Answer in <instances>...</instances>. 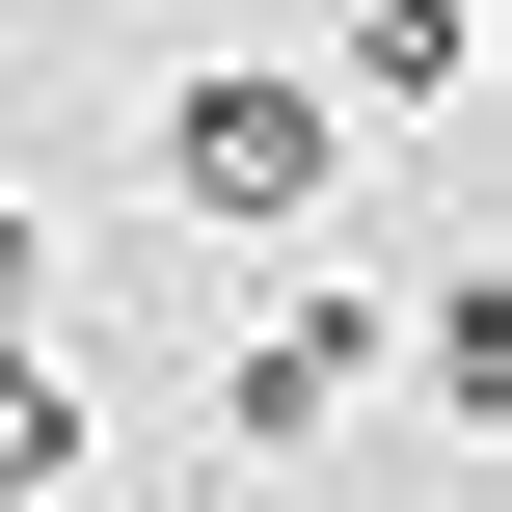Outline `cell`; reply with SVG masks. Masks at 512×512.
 I'll use <instances>...</instances> for the list:
<instances>
[{"instance_id": "6da1fadb", "label": "cell", "mask_w": 512, "mask_h": 512, "mask_svg": "<svg viewBox=\"0 0 512 512\" xmlns=\"http://www.w3.org/2000/svg\"><path fill=\"white\" fill-rule=\"evenodd\" d=\"M162 189H189V216H243V243H297V216L351 189V108H324V81H270V54H216V81H162Z\"/></svg>"}, {"instance_id": "7a4b0ae2", "label": "cell", "mask_w": 512, "mask_h": 512, "mask_svg": "<svg viewBox=\"0 0 512 512\" xmlns=\"http://www.w3.org/2000/svg\"><path fill=\"white\" fill-rule=\"evenodd\" d=\"M351 378H378V297H270V324L216 351V459H324Z\"/></svg>"}, {"instance_id": "3957f363", "label": "cell", "mask_w": 512, "mask_h": 512, "mask_svg": "<svg viewBox=\"0 0 512 512\" xmlns=\"http://www.w3.org/2000/svg\"><path fill=\"white\" fill-rule=\"evenodd\" d=\"M486 81V0H351V108H459Z\"/></svg>"}, {"instance_id": "277c9868", "label": "cell", "mask_w": 512, "mask_h": 512, "mask_svg": "<svg viewBox=\"0 0 512 512\" xmlns=\"http://www.w3.org/2000/svg\"><path fill=\"white\" fill-rule=\"evenodd\" d=\"M54 486H81V351L0 324V512H54Z\"/></svg>"}, {"instance_id": "5b68a950", "label": "cell", "mask_w": 512, "mask_h": 512, "mask_svg": "<svg viewBox=\"0 0 512 512\" xmlns=\"http://www.w3.org/2000/svg\"><path fill=\"white\" fill-rule=\"evenodd\" d=\"M432 405H459V432H512V270H459V297H432Z\"/></svg>"}, {"instance_id": "8992f818", "label": "cell", "mask_w": 512, "mask_h": 512, "mask_svg": "<svg viewBox=\"0 0 512 512\" xmlns=\"http://www.w3.org/2000/svg\"><path fill=\"white\" fill-rule=\"evenodd\" d=\"M0 324H54V216H27V189H0Z\"/></svg>"}]
</instances>
